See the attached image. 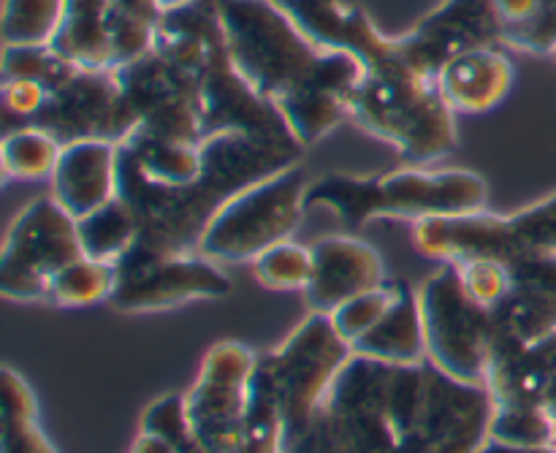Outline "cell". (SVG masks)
I'll list each match as a JSON object with an SVG mask.
<instances>
[{"label":"cell","instance_id":"d6986e66","mask_svg":"<svg viewBox=\"0 0 556 453\" xmlns=\"http://www.w3.org/2000/svg\"><path fill=\"white\" fill-rule=\"evenodd\" d=\"M304 36L329 52H351L364 65L394 54V38L369 16L364 0H271Z\"/></svg>","mask_w":556,"mask_h":453},{"label":"cell","instance_id":"603a6c76","mask_svg":"<svg viewBox=\"0 0 556 453\" xmlns=\"http://www.w3.org/2000/svg\"><path fill=\"white\" fill-rule=\"evenodd\" d=\"M556 380V331L532 345L492 348L486 389L494 405H543Z\"/></svg>","mask_w":556,"mask_h":453},{"label":"cell","instance_id":"ab89813d","mask_svg":"<svg viewBox=\"0 0 556 453\" xmlns=\"http://www.w3.org/2000/svg\"><path fill=\"white\" fill-rule=\"evenodd\" d=\"M476 453H556V445H510L486 438V443Z\"/></svg>","mask_w":556,"mask_h":453},{"label":"cell","instance_id":"836d02e7","mask_svg":"<svg viewBox=\"0 0 556 453\" xmlns=\"http://www.w3.org/2000/svg\"><path fill=\"white\" fill-rule=\"evenodd\" d=\"M489 438L510 445H556L552 418L543 405H494Z\"/></svg>","mask_w":556,"mask_h":453},{"label":"cell","instance_id":"e0dca14e","mask_svg":"<svg viewBox=\"0 0 556 453\" xmlns=\"http://www.w3.org/2000/svg\"><path fill=\"white\" fill-rule=\"evenodd\" d=\"M364 71L367 65L356 54L326 52L318 71L277 103L275 109L304 150L324 141L331 130L351 119L353 98L362 85Z\"/></svg>","mask_w":556,"mask_h":453},{"label":"cell","instance_id":"74e56055","mask_svg":"<svg viewBox=\"0 0 556 453\" xmlns=\"http://www.w3.org/2000/svg\"><path fill=\"white\" fill-rule=\"evenodd\" d=\"M508 47L530 54H548L552 58L556 52V0H538L535 14L516 33Z\"/></svg>","mask_w":556,"mask_h":453},{"label":"cell","instance_id":"6da1fadb","mask_svg":"<svg viewBox=\"0 0 556 453\" xmlns=\"http://www.w3.org/2000/svg\"><path fill=\"white\" fill-rule=\"evenodd\" d=\"M342 453H476L494 416L483 383H465L429 358L389 364L353 353L326 394Z\"/></svg>","mask_w":556,"mask_h":453},{"label":"cell","instance_id":"4fadbf2b","mask_svg":"<svg viewBox=\"0 0 556 453\" xmlns=\"http://www.w3.org/2000/svg\"><path fill=\"white\" fill-rule=\"evenodd\" d=\"M255 362L258 353L242 342H217L206 351L185 402L190 424L210 453H237L242 445Z\"/></svg>","mask_w":556,"mask_h":453},{"label":"cell","instance_id":"5b68a950","mask_svg":"<svg viewBox=\"0 0 556 453\" xmlns=\"http://www.w3.org/2000/svg\"><path fill=\"white\" fill-rule=\"evenodd\" d=\"M217 11L233 68L271 106L304 85L329 52L271 0H217Z\"/></svg>","mask_w":556,"mask_h":453},{"label":"cell","instance_id":"30bf717a","mask_svg":"<svg viewBox=\"0 0 556 453\" xmlns=\"http://www.w3.org/2000/svg\"><path fill=\"white\" fill-rule=\"evenodd\" d=\"M81 253L76 217L54 196L16 212L0 253V293L14 302H49L54 275Z\"/></svg>","mask_w":556,"mask_h":453},{"label":"cell","instance_id":"ac0fdd59","mask_svg":"<svg viewBox=\"0 0 556 453\" xmlns=\"http://www.w3.org/2000/svg\"><path fill=\"white\" fill-rule=\"evenodd\" d=\"M508 297L492 310L494 345H532L556 331V253H527L510 261Z\"/></svg>","mask_w":556,"mask_h":453},{"label":"cell","instance_id":"1f68e13d","mask_svg":"<svg viewBox=\"0 0 556 453\" xmlns=\"http://www.w3.org/2000/svg\"><path fill=\"white\" fill-rule=\"evenodd\" d=\"M141 432L155 435L172 449V453H210L195 435L188 416V402L185 394H163L152 402L141 416Z\"/></svg>","mask_w":556,"mask_h":453},{"label":"cell","instance_id":"d4e9b609","mask_svg":"<svg viewBox=\"0 0 556 453\" xmlns=\"http://www.w3.org/2000/svg\"><path fill=\"white\" fill-rule=\"evenodd\" d=\"M119 158L141 179L161 188H185L195 183L204 168L201 144L163 139V136H150L141 130H134L128 139L119 141Z\"/></svg>","mask_w":556,"mask_h":453},{"label":"cell","instance_id":"ffe728a7","mask_svg":"<svg viewBox=\"0 0 556 453\" xmlns=\"http://www.w3.org/2000/svg\"><path fill=\"white\" fill-rule=\"evenodd\" d=\"M309 248H313V277L304 288V299L313 313L331 315L358 293L389 282L380 253L356 234L324 237Z\"/></svg>","mask_w":556,"mask_h":453},{"label":"cell","instance_id":"d590c367","mask_svg":"<svg viewBox=\"0 0 556 453\" xmlns=\"http://www.w3.org/2000/svg\"><path fill=\"white\" fill-rule=\"evenodd\" d=\"M459 269L462 282H465L467 293L483 307L494 310L505 297H508L514 277H510V264L497 259H465L454 261Z\"/></svg>","mask_w":556,"mask_h":453},{"label":"cell","instance_id":"f35d334b","mask_svg":"<svg viewBox=\"0 0 556 453\" xmlns=\"http://www.w3.org/2000/svg\"><path fill=\"white\" fill-rule=\"evenodd\" d=\"M296 453H342L340 443L334 438V429H331L329 418H326V411L318 413L307 440H304V445Z\"/></svg>","mask_w":556,"mask_h":453},{"label":"cell","instance_id":"8992f818","mask_svg":"<svg viewBox=\"0 0 556 453\" xmlns=\"http://www.w3.org/2000/svg\"><path fill=\"white\" fill-rule=\"evenodd\" d=\"M351 356L353 348L337 335L331 315L326 313H309L282 345L258 353V367L264 369L280 411V453L302 449L324 411L331 383Z\"/></svg>","mask_w":556,"mask_h":453},{"label":"cell","instance_id":"7402d4cb","mask_svg":"<svg viewBox=\"0 0 556 453\" xmlns=\"http://www.w3.org/2000/svg\"><path fill=\"white\" fill-rule=\"evenodd\" d=\"M434 79L456 114H486L508 98L516 68L503 47H486L454 58Z\"/></svg>","mask_w":556,"mask_h":453},{"label":"cell","instance_id":"3957f363","mask_svg":"<svg viewBox=\"0 0 556 453\" xmlns=\"http://www.w3.org/2000/svg\"><path fill=\"white\" fill-rule=\"evenodd\" d=\"M489 185L470 168L410 166L386 174L329 172L309 179L307 210L326 206L345 234H358L380 217L440 221L486 210Z\"/></svg>","mask_w":556,"mask_h":453},{"label":"cell","instance_id":"52a82bcc","mask_svg":"<svg viewBox=\"0 0 556 453\" xmlns=\"http://www.w3.org/2000/svg\"><path fill=\"white\" fill-rule=\"evenodd\" d=\"M307 188L309 179L299 163L231 196L212 217L199 253L217 264H253L271 244L286 242L296 234L307 212Z\"/></svg>","mask_w":556,"mask_h":453},{"label":"cell","instance_id":"5bb4252c","mask_svg":"<svg viewBox=\"0 0 556 453\" xmlns=\"http://www.w3.org/2000/svg\"><path fill=\"white\" fill-rule=\"evenodd\" d=\"M125 103L134 112L136 130L163 139L204 141L201 125L199 85L177 63L157 52L155 47L141 58L114 68Z\"/></svg>","mask_w":556,"mask_h":453},{"label":"cell","instance_id":"9c48e42d","mask_svg":"<svg viewBox=\"0 0 556 453\" xmlns=\"http://www.w3.org/2000/svg\"><path fill=\"white\" fill-rule=\"evenodd\" d=\"M418 299L429 362L456 380L486 383L494 345L492 310L467 293L454 261H440L418 286Z\"/></svg>","mask_w":556,"mask_h":453},{"label":"cell","instance_id":"60d3db41","mask_svg":"<svg viewBox=\"0 0 556 453\" xmlns=\"http://www.w3.org/2000/svg\"><path fill=\"white\" fill-rule=\"evenodd\" d=\"M130 453H172V449H168V445L163 443L161 438H155V435L141 432L139 438H136V443H134V449H130Z\"/></svg>","mask_w":556,"mask_h":453},{"label":"cell","instance_id":"83f0119b","mask_svg":"<svg viewBox=\"0 0 556 453\" xmlns=\"http://www.w3.org/2000/svg\"><path fill=\"white\" fill-rule=\"evenodd\" d=\"M60 152H63V144L38 125H22V128L9 130L3 136V144H0L5 183L9 179H16V183L52 179Z\"/></svg>","mask_w":556,"mask_h":453},{"label":"cell","instance_id":"7bdbcfd3","mask_svg":"<svg viewBox=\"0 0 556 453\" xmlns=\"http://www.w3.org/2000/svg\"><path fill=\"white\" fill-rule=\"evenodd\" d=\"M163 3V9L166 11H172V9H177V5H185V3H190V0H161Z\"/></svg>","mask_w":556,"mask_h":453},{"label":"cell","instance_id":"8fae6325","mask_svg":"<svg viewBox=\"0 0 556 453\" xmlns=\"http://www.w3.org/2000/svg\"><path fill=\"white\" fill-rule=\"evenodd\" d=\"M163 14L161 0H65L52 47L81 68L114 71L150 52Z\"/></svg>","mask_w":556,"mask_h":453},{"label":"cell","instance_id":"b9f144b4","mask_svg":"<svg viewBox=\"0 0 556 453\" xmlns=\"http://www.w3.org/2000/svg\"><path fill=\"white\" fill-rule=\"evenodd\" d=\"M543 411H546V413H548V418H552L554 438H556V380H554V386H552V389H548L546 400H543Z\"/></svg>","mask_w":556,"mask_h":453},{"label":"cell","instance_id":"44dd1931","mask_svg":"<svg viewBox=\"0 0 556 453\" xmlns=\"http://www.w3.org/2000/svg\"><path fill=\"white\" fill-rule=\"evenodd\" d=\"M119 190V144L85 139L63 144L52 174V196L60 206L79 217L112 201Z\"/></svg>","mask_w":556,"mask_h":453},{"label":"cell","instance_id":"277c9868","mask_svg":"<svg viewBox=\"0 0 556 453\" xmlns=\"http://www.w3.org/2000/svg\"><path fill=\"white\" fill-rule=\"evenodd\" d=\"M351 119L416 166L440 161L459 144L456 112L445 103L438 79L413 68L396 52L367 65Z\"/></svg>","mask_w":556,"mask_h":453},{"label":"cell","instance_id":"2e32d148","mask_svg":"<svg viewBox=\"0 0 556 453\" xmlns=\"http://www.w3.org/2000/svg\"><path fill=\"white\" fill-rule=\"evenodd\" d=\"M486 47H505L492 0H443L410 30L394 36V52L432 76L459 54Z\"/></svg>","mask_w":556,"mask_h":453},{"label":"cell","instance_id":"d6a6232c","mask_svg":"<svg viewBox=\"0 0 556 453\" xmlns=\"http://www.w3.org/2000/svg\"><path fill=\"white\" fill-rule=\"evenodd\" d=\"M81 65L49 47H3V79H30L47 87L49 92L68 79Z\"/></svg>","mask_w":556,"mask_h":453},{"label":"cell","instance_id":"7a4b0ae2","mask_svg":"<svg viewBox=\"0 0 556 453\" xmlns=\"http://www.w3.org/2000/svg\"><path fill=\"white\" fill-rule=\"evenodd\" d=\"M201 152V177L185 188L147 183L119 158L117 196L134 210L139 223V242L134 248L157 255L199 253L212 217L231 196L304 161V147L296 139H275L244 130L206 136Z\"/></svg>","mask_w":556,"mask_h":453},{"label":"cell","instance_id":"ba28073f","mask_svg":"<svg viewBox=\"0 0 556 453\" xmlns=\"http://www.w3.org/2000/svg\"><path fill=\"white\" fill-rule=\"evenodd\" d=\"M418 253L434 261L497 259L510 264L527 253H556V193L510 215L472 212L413 226Z\"/></svg>","mask_w":556,"mask_h":453},{"label":"cell","instance_id":"cb8c5ba5","mask_svg":"<svg viewBox=\"0 0 556 453\" xmlns=\"http://www.w3.org/2000/svg\"><path fill=\"white\" fill-rule=\"evenodd\" d=\"M353 353L389 364L424 362L427 331H424L418 288H413L407 280H394V302L378 320V326L353 345Z\"/></svg>","mask_w":556,"mask_h":453},{"label":"cell","instance_id":"f1b7e54d","mask_svg":"<svg viewBox=\"0 0 556 453\" xmlns=\"http://www.w3.org/2000/svg\"><path fill=\"white\" fill-rule=\"evenodd\" d=\"M117 288V264L79 255L54 275L49 302L58 307H87L109 302Z\"/></svg>","mask_w":556,"mask_h":453},{"label":"cell","instance_id":"9a60e30c","mask_svg":"<svg viewBox=\"0 0 556 453\" xmlns=\"http://www.w3.org/2000/svg\"><path fill=\"white\" fill-rule=\"evenodd\" d=\"M33 125L49 130L60 144L85 139L123 141L136 130L114 71L76 68L49 92Z\"/></svg>","mask_w":556,"mask_h":453},{"label":"cell","instance_id":"e575fe53","mask_svg":"<svg viewBox=\"0 0 556 453\" xmlns=\"http://www.w3.org/2000/svg\"><path fill=\"white\" fill-rule=\"evenodd\" d=\"M391 302H394V280H389L380 288H372L367 293H358L351 302L340 304L331 313V324H334L337 335L353 348L364 335H369L378 326V320L383 318Z\"/></svg>","mask_w":556,"mask_h":453},{"label":"cell","instance_id":"7c38bea8","mask_svg":"<svg viewBox=\"0 0 556 453\" xmlns=\"http://www.w3.org/2000/svg\"><path fill=\"white\" fill-rule=\"evenodd\" d=\"M231 293V277L201 253L157 255L134 248L117 264V288L109 307L117 313H161L199 299Z\"/></svg>","mask_w":556,"mask_h":453},{"label":"cell","instance_id":"484cf974","mask_svg":"<svg viewBox=\"0 0 556 453\" xmlns=\"http://www.w3.org/2000/svg\"><path fill=\"white\" fill-rule=\"evenodd\" d=\"M0 453H58L38 427V405L33 389L20 373H0Z\"/></svg>","mask_w":556,"mask_h":453},{"label":"cell","instance_id":"4dcf8cb0","mask_svg":"<svg viewBox=\"0 0 556 453\" xmlns=\"http://www.w3.org/2000/svg\"><path fill=\"white\" fill-rule=\"evenodd\" d=\"M253 272L261 286L275 291H304L313 277V248L291 242H277L253 261Z\"/></svg>","mask_w":556,"mask_h":453},{"label":"cell","instance_id":"4316f807","mask_svg":"<svg viewBox=\"0 0 556 453\" xmlns=\"http://www.w3.org/2000/svg\"><path fill=\"white\" fill-rule=\"evenodd\" d=\"M76 226H79L81 253L87 259L119 264L139 242V223H136L134 210L119 196H114L90 215L79 217Z\"/></svg>","mask_w":556,"mask_h":453},{"label":"cell","instance_id":"ee69618b","mask_svg":"<svg viewBox=\"0 0 556 453\" xmlns=\"http://www.w3.org/2000/svg\"><path fill=\"white\" fill-rule=\"evenodd\" d=\"M552 58H554V60H556V52H554V54H552Z\"/></svg>","mask_w":556,"mask_h":453},{"label":"cell","instance_id":"f546056e","mask_svg":"<svg viewBox=\"0 0 556 453\" xmlns=\"http://www.w3.org/2000/svg\"><path fill=\"white\" fill-rule=\"evenodd\" d=\"M65 0H3V47H49L63 25Z\"/></svg>","mask_w":556,"mask_h":453},{"label":"cell","instance_id":"8d00e7d4","mask_svg":"<svg viewBox=\"0 0 556 453\" xmlns=\"http://www.w3.org/2000/svg\"><path fill=\"white\" fill-rule=\"evenodd\" d=\"M49 90L38 81L30 79H3L0 87V103H3V117L5 128L14 130L22 125H33V119L38 117V112L47 103Z\"/></svg>","mask_w":556,"mask_h":453}]
</instances>
